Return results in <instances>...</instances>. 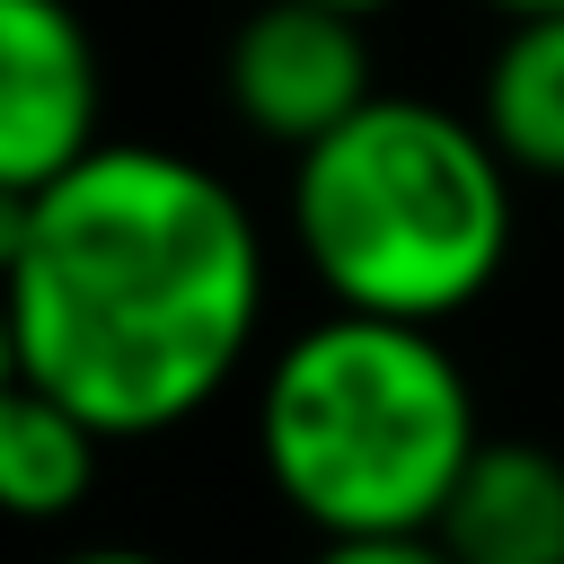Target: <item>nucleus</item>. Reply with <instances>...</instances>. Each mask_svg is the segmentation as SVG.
<instances>
[{"label": "nucleus", "mask_w": 564, "mask_h": 564, "mask_svg": "<svg viewBox=\"0 0 564 564\" xmlns=\"http://www.w3.org/2000/svg\"><path fill=\"white\" fill-rule=\"evenodd\" d=\"M326 9H352V18H379V9H397V0H326Z\"/></svg>", "instance_id": "nucleus-12"}, {"label": "nucleus", "mask_w": 564, "mask_h": 564, "mask_svg": "<svg viewBox=\"0 0 564 564\" xmlns=\"http://www.w3.org/2000/svg\"><path fill=\"white\" fill-rule=\"evenodd\" d=\"M308 564H449V546L432 529H414V538H317Z\"/></svg>", "instance_id": "nucleus-9"}, {"label": "nucleus", "mask_w": 564, "mask_h": 564, "mask_svg": "<svg viewBox=\"0 0 564 564\" xmlns=\"http://www.w3.org/2000/svg\"><path fill=\"white\" fill-rule=\"evenodd\" d=\"M476 9H494V18H555L564 0H476Z\"/></svg>", "instance_id": "nucleus-11"}, {"label": "nucleus", "mask_w": 564, "mask_h": 564, "mask_svg": "<svg viewBox=\"0 0 564 564\" xmlns=\"http://www.w3.org/2000/svg\"><path fill=\"white\" fill-rule=\"evenodd\" d=\"M370 18L326 9V0H256L220 53V88L229 115L273 141V150H308L335 123H352L379 79H370Z\"/></svg>", "instance_id": "nucleus-4"}, {"label": "nucleus", "mask_w": 564, "mask_h": 564, "mask_svg": "<svg viewBox=\"0 0 564 564\" xmlns=\"http://www.w3.org/2000/svg\"><path fill=\"white\" fill-rule=\"evenodd\" d=\"M511 159L432 97H370L326 141L291 150V247L335 308L449 326L511 264Z\"/></svg>", "instance_id": "nucleus-2"}, {"label": "nucleus", "mask_w": 564, "mask_h": 564, "mask_svg": "<svg viewBox=\"0 0 564 564\" xmlns=\"http://www.w3.org/2000/svg\"><path fill=\"white\" fill-rule=\"evenodd\" d=\"M53 564H167V555H150V546H70Z\"/></svg>", "instance_id": "nucleus-10"}, {"label": "nucleus", "mask_w": 564, "mask_h": 564, "mask_svg": "<svg viewBox=\"0 0 564 564\" xmlns=\"http://www.w3.org/2000/svg\"><path fill=\"white\" fill-rule=\"evenodd\" d=\"M97 458H106V432L88 414L9 379V397H0V502L18 520H70L97 494Z\"/></svg>", "instance_id": "nucleus-8"}, {"label": "nucleus", "mask_w": 564, "mask_h": 564, "mask_svg": "<svg viewBox=\"0 0 564 564\" xmlns=\"http://www.w3.org/2000/svg\"><path fill=\"white\" fill-rule=\"evenodd\" d=\"M476 441V388L441 326L326 308L256 379V467L317 538L432 529Z\"/></svg>", "instance_id": "nucleus-3"}, {"label": "nucleus", "mask_w": 564, "mask_h": 564, "mask_svg": "<svg viewBox=\"0 0 564 564\" xmlns=\"http://www.w3.org/2000/svg\"><path fill=\"white\" fill-rule=\"evenodd\" d=\"M9 379L106 441L194 423L256 352L264 229L229 176L167 141H97L0 212Z\"/></svg>", "instance_id": "nucleus-1"}, {"label": "nucleus", "mask_w": 564, "mask_h": 564, "mask_svg": "<svg viewBox=\"0 0 564 564\" xmlns=\"http://www.w3.org/2000/svg\"><path fill=\"white\" fill-rule=\"evenodd\" d=\"M467 115L494 132V150L520 176L564 185V9L555 18H502Z\"/></svg>", "instance_id": "nucleus-7"}, {"label": "nucleus", "mask_w": 564, "mask_h": 564, "mask_svg": "<svg viewBox=\"0 0 564 564\" xmlns=\"http://www.w3.org/2000/svg\"><path fill=\"white\" fill-rule=\"evenodd\" d=\"M432 538L449 564H564V458L546 441L485 432Z\"/></svg>", "instance_id": "nucleus-6"}, {"label": "nucleus", "mask_w": 564, "mask_h": 564, "mask_svg": "<svg viewBox=\"0 0 564 564\" xmlns=\"http://www.w3.org/2000/svg\"><path fill=\"white\" fill-rule=\"evenodd\" d=\"M97 35L70 0H0V194H35L106 132Z\"/></svg>", "instance_id": "nucleus-5"}]
</instances>
